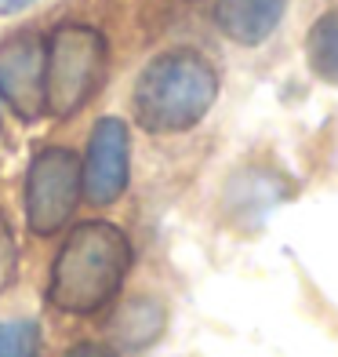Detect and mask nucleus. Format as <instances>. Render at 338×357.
<instances>
[{"instance_id":"1","label":"nucleus","mask_w":338,"mask_h":357,"mask_svg":"<svg viewBox=\"0 0 338 357\" xmlns=\"http://www.w3.org/2000/svg\"><path fill=\"white\" fill-rule=\"evenodd\" d=\"M131 270V241L106 219L80 222L66 234L47 278V303L62 314H99L117 299Z\"/></svg>"},{"instance_id":"2","label":"nucleus","mask_w":338,"mask_h":357,"mask_svg":"<svg viewBox=\"0 0 338 357\" xmlns=\"http://www.w3.org/2000/svg\"><path fill=\"white\" fill-rule=\"evenodd\" d=\"M215 99L218 73L211 62L193 47H171L142 66L131 91V109L142 132L179 135L197 128Z\"/></svg>"},{"instance_id":"3","label":"nucleus","mask_w":338,"mask_h":357,"mask_svg":"<svg viewBox=\"0 0 338 357\" xmlns=\"http://www.w3.org/2000/svg\"><path fill=\"white\" fill-rule=\"evenodd\" d=\"M106 77V37L95 26L66 22L44 40V106L73 117L91 102Z\"/></svg>"},{"instance_id":"4","label":"nucleus","mask_w":338,"mask_h":357,"mask_svg":"<svg viewBox=\"0 0 338 357\" xmlns=\"http://www.w3.org/2000/svg\"><path fill=\"white\" fill-rule=\"evenodd\" d=\"M80 204V157L66 146L33 153L26 172V222L37 237H51Z\"/></svg>"},{"instance_id":"5","label":"nucleus","mask_w":338,"mask_h":357,"mask_svg":"<svg viewBox=\"0 0 338 357\" xmlns=\"http://www.w3.org/2000/svg\"><path fill=\"white\" fill-rule=\"evenodd\" d=\"M131 175V135L120 117H99L80 157V197L95 208H109L124 197Z\"/></svg>"},{"instance_id":"6","label":"nucleus","mask_w":338,"mask_h":357,"mask_svg":"<svg viewBox=\"0 0 338 357\" xmlns=\"http://www.w3.org/2000/svg\"><path fill=\"white\" fill-rule=\"evenodd\" d=\"M0 99L19 121L44 117V37L33 29L11 33L0 44Z\"/></svg>"},{"instance_id":"7","label":"nucleus","mask_w":338,"mask_h":357,"mask_svg":"<svg viewBox=\"0 0 338 357\" xmlns=\"http://www.w3.org/2000/svg\"><path fill=\"white\" fill-rule=\"evenodd\" d=\"M287 0H215V26L233 44L255 47L277 33Z\"/></svg>"},{"instance_id":"8","label":"nucleus","mask_w":338,"mask_h":357,"mask_svg":"<svg viewBox=\"0 0 338 357\" xmlns=\"http://www.w3.org/2000/svg\"><path fill=\"white\" fill-rule=\"evenodd\" d=\"M164 306H160L156 299H146L138 296L131 303H124L117 317H113V335H117V343L127 347V350H142L150 347L153 339L164 332Z\"/></svg>"},{"instance_id":"9","label":"nucleus","mask_w":338,"mask_h":357,"mask_svg":"<svg viewBox=\"0 0 338 357\" xmlns=\"http://www.w3.org/2000/svg\"><path fill=\"white\" fill-rule=\"evenodd\" d=\"M305 62L320 80L338 84V8L324 11L313 22L309 37H305Z\"/></svg>"},{"instance_id":"10","label":"nucleus","mask_w":338,"mask_h":357,"mask_svg":"<svg viewBox=\"0 0 338 357\" xmlns=\"http://www.w3.org/2000/svg\"><path fill=\"white\" fill-rule=\"evenodd\" d=\"M0 357H40V324L37 321H0Z\"/></svg>"},{"instance_id":"11","label":"nucleus","mask_w":338,"mask_h":357,"mask_svg":"<svg viewBox=\"0 0 338 357\" xmlns=\"http://www.w3.org/2000/svg\"><path fill=\"white\" fill-rule=\"evenodd\" d=\"M15 266H19V259H15V237H11V226L0 219V288H8L15 281Z\"/></svg>"},{"instance_id":"12","label":"nucleus","mask_w":338,"mask_h":357,"mask_svg":"<svg viewBox=\"0 0 338 357\" xmlns=\"http://www.w3.org/2000/svg\"><path fill=\"white\" fill-rule=\"evenodd\" d=\"M62 357H120V354H117V350H109L106 343H95V339H88V343L70 347Z\"/></svg>"},{"instance_id":"13","label":"nucleus","mask_w":338,"mask_h":357,"mask_svg":"<svg viewBox=\"0 0 338 357\" xmlns=\"http://www.w3.org/2000/svg\"><path fill=\"white\" fill-rule=\"evenodd\" d=\"M29 4H37V0H0V15H19Z\"/></svg>"}]
</instances>
